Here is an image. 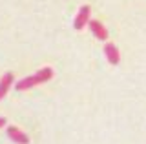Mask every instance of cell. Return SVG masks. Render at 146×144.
<instances>
[{
	"mask_svg": "<svg viewBox=\"0 0 146 144\" xmlns=\"http://www.w3.org/2000/svg\"><path fill=\"white\" fill-rule=\"evenodd\" d=\"M104 55H106L108 62L111 66H117L119 60H121V53H119L117 46H115V44H111V42H108L106 46H104Z\"/></svg>",
	"mask_w": 146,
	"mask_h": 144,
	"instance_id": "3957f363",
	"label": "cell"
},
{
	"mask_svg": "<svg viewBox=\"0 0 146 144\" xmlns=\"http://www.w3.org/2000/svg\"><path fill=\"white\" fill-rule=\"evenodd\" d=\"M88 26H90L91 33H93V37H97L99 40H108V29L102 26V22H99V20H90Z\"/></svg>",
	"mask_w": 146,
	"mask_h": 144,
	"instance_id": "277c9868",
	"label": "cell"
},
{
	"mask_svg": "<svg viewBox=\"0 0 146 144\" xmlns=\"http://www.w3.org/2000/svg\"><path fill=\"white\" fill-rule=\"evenodd\" d=\"M51 77H53V69L51 67H42V69H38L35 75H29V77L18 80V82L15 84V88H17V91H26V89H31V88L38 86V84L48 82Z\"/></svg>",
	"mask_w": 146,
	"mask_h": 144,
	"instance_id": "6da1fadb",
	"label": "cell"
},
{
	"mask_svg": "<svg viewBox=\"0 0 146 144\" xmlns=\"http://www.w3.org/2000/svg\"><path fill=\"white\" fill-rule=\"evenodd\" d=\"M90 15H91V7L88 6V4H84V6L79 9V13H77V17H75V22H73V28L75 29H82L84 26H88V22L91 20L90 18Z\"/></svg>",
	"mask_w": 146,
	"mask_h": 144,
	"instance_id": "7a4b0ae2",
	"label": "cell"
},
{
	"mask_svg": "<svg viewBox=\"0 0 146 144\" xmlns=\"http://www.w3.org/2000/svg\"><path fill=\"white\" fill-rule=\"evenodd\" d=\"M4 126H6V119H4V117H0V128H4Z\"/></svg>",
	"mask_w": 146,
	"mask_h": 144,
	"instance_id": "52a82bcc",
	"label": "cell"
},
{
	"mask_svg": "<svg viewBox=\"0 0 146 144\" xmlns=\"http://www.w3.org/2000/svg\"><path fill=\"white\" fill-rule=\"evenodd\" d=\"M7 137L17 144H29V137L24 131H20L18 128H15V126H9L7 128Z\"/></svg>",
	"mask_w": 146,
	"mask_h": 144,
	"instance_id": "5b68a950",
	"label": "cell"
},
{
	"mask_svg": "<svg viewBox=\"0 0 146 144\" xmlns=\"http://www.w3.org/2000/svg\"><path fill=\"white\" fill-rule=\"evenodd\" d=\"M13 80H15L13 73H6L2 79H0V100H2V98L7 95V91H9V88H11Z\"/></svg>",
	"mask_w": 146,
	"mask_h": 144,
	"instance_id": "8992f818",
	"label": "cell"
}]
</instances>
